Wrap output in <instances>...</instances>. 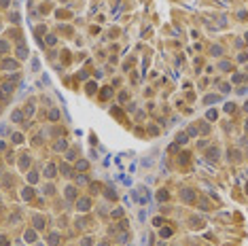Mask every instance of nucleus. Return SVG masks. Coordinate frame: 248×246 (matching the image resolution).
Listing matches in <instances>:
<instances>
[{
  "mask_svg": "<svg viewBox=\"0 0 248 246\" xmlns=\"http://www.w3.org/2000/svg\"><path fill=\"white\" fill-rule=\"evenodd\" d=\"M57 242H60V236H57V233H53V236L49 238V244H51V246H57Z\"/></svg>",
  "mask_w": 248,
  "mask_h": 246,
  "instance_id": "f257e3e1",
  "label": "nucleus"
},
{
  "mask_svg": "<svg viewBox=\"0 0 248 246\" xmlns=\"http://www.w3.org/2000/svg\"><path fill=\"white\" fill-rule=\"evenodd\" d=\"M34 238H36L34 231H26V242H34Z\"/></svg>",
  "mask_w": 248,
  "mask_h": 246,
  "instance_id": "f03ea898",
  "label": "nucleus"
},
{
  "mask_svg": "<svg viewBox=\"0 0 248 246\" xmlns=\"http://www.w3.org/2000/svg\"><path fill=\"white\" fill-rule=\"evenodd\" d=\"M79 206H81V210H87V208H89V199H81Z\"/></svg>",
  "mask_w": 248,
  "mask_h": 246,
  "instance_id": "7ed1b4c3",
  "label": "nucleus"
},
{
  "mask_svg": "<svg viewBox=\"0 0 248 246\" xmlns=\"http://www.w3.org/2000/svg\"><path fill=\"white\" fill-rule=\"evenodd\" d=\"M17 55H19V57H28V51H26L24 47H19V49H17Z\"/></svg>",
  "mask_w": 248,
  "mask_h": 246,
  "instance_id": "20e7f679",
  "label": "nucleus"
},
{
  "mask_svg": "<svg viewBox=\"0 0 248 246\" xmlns=\"http://www.w3.org/2000/svg\"><path fill=\"white\" fill-rule=\"evenodd\" d=\"M15 66H17V64H15V62H9V59H7V62H2V68H15Z\"/></svg>",
  "mask_w": 248,
  "mask_h": 246,
  "instance_id": "39448f33",
  "label": "nucleus"
},
{
  "mask_svg": "<svg viewBox=\"0 0 248 246\" xmlns=\"http://www.w3.org/2000/svg\"><path fill=\"white\" fill-rule=\"evenodd\" d=\"M34 223H36V227H42V225H45V221H42L40 216H36V218H34Z\"/></svg>",
  "mask_w": 248,
  "mask_h": 246,
  "instance_id": "423d86ee",
  "label": "nucleus"
},
{
  "mask_svg": "<svg viewBox=\"0 0 248 246\" xmlns=\"http://www.w3.org/2000/svg\"><path fill=\"white\" fill-rule=\"evenodd\" d=\"M53 172H55V168H53V166H47V176H53Z\"/></svg>",
  "mask_w": 248,
  "mask_h": 246,
  "instance_id": "0eeeda50",
  "label": "nucleus"
},
{
  "mask_svg": "<svg viewBox=\"0 0 248 246\" xmlns=\"http://www.w3.org/2000/svg\"><path fill=\"white\" fill-rule=\"evenodd\" d=\"M170 233H172V231H170V229H161V238H168V236H170Z\"/></svg>",
  "mask_w": 248,
  "mask_h": 246,
  "instance_id": "6e6552de",
  "label": "nucleus"
},
{
  "mask_svg": "<svg viewBox=\"0 0 248 246\" xmlns=\"http://www.w3.org/2000/svg\"><path fill=\"white\" fill-rule=\"evenodd\" d=\"M0 246H7V238H0Z\"/></svg>",
  "mask_w": 248,
  "mask_h": 246,
  "instance_id": "1a4fd4ad",
  "label": "nucleus"
},
{
  "mask_svg": "<svg viewBox=\"0 0 248 246\" xmlns=\"http://www.w3.org/2000/svg\"><path fill=\"white\" fill-rule=\"evenodd\" d=\"M100 246H108V244H100Z\"/></svg>",
  "mask_w": 248,
  "mask_h": 246,
  "instance_id": "9d476101",
  "label": "nucleus"
},
{
  "mask_svg": "<svg viewBox=\"0 0 248 246\" xmlns=\"http://www.w3.org/2000/svg\"><path fill=\"white\" fill-rule=\"evenodd\" d=\"M0 98H2V94H0Z\"/></svg>",
  "mask_w": 248,
  "mask_h": 246,
  "instance_id": "9b49d317",
  "label": "nucleus"
}]
</instances>
